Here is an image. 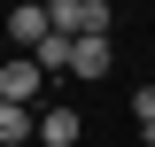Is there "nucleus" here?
Segmentation results:
<instances>
[{
	"instance_id": "0eeeda50",
	"label": "nucleus",
	"mask_w": 155,
	"mask_h": 147,
	"mask_svg": "<svg viewBox=\"0 0 155 147\" xmlns=\"http://www.w3.org/2000/svg\"><path fill=\"white\" fill-rule=\"evenodd\" d=\"M31 62H39L47 77H54V70H70V39H62V31H47V39L31 47Z\"/></svg>"
},
{
	"instance_id": "6e6552de",
	"label": "nucleus",
	"mask_w": 155,
	"mask_h": 147,
	"mask_svg": "<svg viewBox=\"0 0 155 147\" xmlns=\"http://www.w3.org/2000/svg\"><path fill=\"white\" fill-rule=\"evenodd\" d=\"M132 124H140V139L155 147V85H140V93H132Z\"/></svg>"
},
{
	"instance_id": "7ed1b4c3",
	"label": "nucleus",
	"mask_w": 155,
	"mask_h": 147,
	"mask_svg": "<svg viewBox=\"0 0 155 147\" xmlns=\"http://www.w3.org/2000/svg\"><path fill=\"white\" fill-rule=\"evenodd\" d=\"M78 132H85V116H78L70 101H47V116H39V147H78Z\"/></svg>"
},
{
	"instance_id": "20e7f679",
	"label": "nucleus",
	"mask_w": 155,
	"mask_h": 147,
	"mask_svg": "<svg viewBox=\"0 0 155 147\" xmlns=\"http://www.w3.org/2000/svg\"><path fill=\"white\" fill-rule=\"evenodd\" d=\"M47 31H54V16H47L39 0H23V8H8V39H16L23 54H31V47H39V39H47Z\"/></svg>"
},
{
	"instance_id": "9d476101",
	"label": "nucleus",
	"mask_w": 155,
	"mask_h": 147,
	"mask_svg": "<svg viewBox=\"0 0 155 147\" xmlns=\"http://www.w3.org/2000/svg\"><path fill=\"white\" fill-rule=\"evenodd\" d=\"M31 147H39V139H31Z\"/></svg>"
},
{
	"instance_id": "f257e3e1",
	"label": "nucleus",
	"mask_w": 155,
	"mask_h": 147,
	"mask_svg": "<svg viewBox=\"0 0 155 147\" xmlns=\"http://www.w3.org/2000/svg\"><path fill=\"white\" fill-rule=\"evenodd\" d=\"M47 16H54L62 39H101V31H109V0H54Z\"/></svg>"
},
{
	"instance_id": "1a4fd4ad",
	"label": "nucleus",
	"mask_w": 155,
	"mask_h": 147,
	"mask_svg": "<svg viewBox=\"0 0 155 147\" xmlns=\"http://www.w3.org/2000/svg\"><path fill=\"white\" fill-rule=\"evenodd\" d=\"M39 8H54V0H39Z\"/></svg>"
},
{
	"instance_id": "f03ea898",
	"label": "nucleus",
	"mask_w": 155,
	"mask_h": 147,
	"mask_svg": "<svg viewBox=\"0 0 155 147\" xmlns=\"http://www.w3.org/2000/svg\"><path fill=\"white\" fill-rule=\"evenodd\" d=\"M39 93H47V70H39L31 54H16V62H0V101H23V109H31Z\"/></svg>"
},
{
	"instance_id": "423d86ee",
	"label": "nucleus",
	"mask_w": 155,
	"mask_h": 147,
	"mask_svg": "<svg viewBox=\"0 0 155 147\" xmlns=\"http://www.w3.org/2000/svg\"><path fill=\"white\" fill-rule=\"evenodd\" d=\"M31 139H39V116L23 101H0V147H31Z\"/></svg>"
},
{
	"instance_id": "39448f33",
	"label": "nucleus",
	"mask_w": 155,
	"mask_h": 147,
	"mask_svg": "<svg viewBox=\"0 0 155 147\" xmlns=\"http://www.w3.org/2000/svg\"><path fill=\"white\" fill-rule=\"evenodd\" d=\"M109 54H116L109 31L101 39H70V77H109Z\"/></svg>"
}]
</instances>
